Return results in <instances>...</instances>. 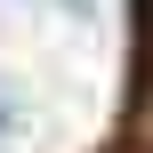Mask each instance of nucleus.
Returning <instances> with one entry per match:
<instances>
[{
    "mask_svg": "<svg viewBox=\"0 0 153 153\" xmlns=\"http://www.w3.org/2000/svg\"><path fill=\"white\" fill-rule=\"evenodd\" d=\"M8 113H16V105H8V97H0V129H8Z\"/></svg>",
    "mask_w": 153,
    "mask_h": 153,
    "instance_id": "nucleus-1",
    "label": "nucleus"
},
{
    "mask_svg": "<svg viewBox=\"0 0 153 153\" xmlns=\"http://www.w3.org/2000/svg\"><path fill=\"white\" fill-rule=\"evenodd\" d=\"M65 8H89V0H65Z\"/></svg>",
    "mask_w": 153,
    "mask_h": 153,
    "instance_id": "nucleus-2",
    "label": "nucleus"
},
{
    "mask_svg": "<svg viewBox=\"0 0 153 153\" xmlns=\"http://www.w3.org/2000/svg\"><path fill=\"white\" fill-rule=\"evenodd\" d=\"M145 8H153V0H145Z\"/></svg>",
    "mask_w": 153,
    "mask_h": 153,
    "instance_id": "nucleus-3",
    "label": "nucleus"
}]
</instances>
